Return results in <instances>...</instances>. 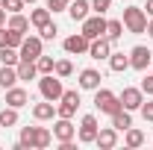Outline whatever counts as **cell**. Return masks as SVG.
Here are the masks:
<instances>
[{
    "label": "cell",
    "mask_w": 153,
    "mask_h": 150,
    "mask_svg": "<svg viewBox=\"0 0 153 150\" xmlns=\"http://www.w3.org/2000/svg\"><path fill=\"white\" fill-rule=\"evenodd\" d=\"M24 3H30V6H33V3H38V0H24Z\"/></svg>",
    "instance_id": "cell-42"
},
{
    "label": "cell",
    "mask_w": 153,
    "mask_h": 150,
    "mask_svg": "<svg viewBox=\"0 0 153 150\" xmlns=\"http://www.w3.org/2000/svg\"><path fill=\"white\" fill-rule=\"evenodd\" d=\"M112 127H115L118 132L130 130V127H133V118H130V109H118V112L112 115Z\"/></svg>",
    "instance_id": "cell-20"
},
{
    "label": "cell",
    "mask_w": 153,
    "mask_h": 150,
    "mask_svg": "<svg viewBox=\"0 0 153 150\" xmlns=\"http://www.w3.org/2000/svg\"><path fill=\"white\" fill-rule=\"evenodd\" d=\"M97 118L94 115H82V121H79V132H76V138H79V144H94L97 138Z\"/></svg>",
    "instance_id": "cell-6"
},
{
    "label": "cell",
    "mask_w": 153,
    "mask_h": 150,
    "mask_svg": "<svg viewBox=\"0 0 153 150\" xmlns=\"http://www.w3.org/2000/svg\"><path fill=\"white\" fill-rule=\"evenodd\" d=\"M150 68H153V62H150Z\"/></svg>",
    "instance_id": "cell-43"
},
{
    "label": "cell",
    "mask_w": 153,
    "mask_h": 150,
    "mask_svg": "<svg viewBox=\"0 0 153 150\" xmlns=\"http://www.w3.org/2000/svg\"><path fill=\"white\" fill-rule=\"evenodd\" d=\"M0 62H3V65H18L21 56H18L15 47H0Z\"/></svg>",
    "instance_id": "cell-29"
},
{
    "label": "cell",
    "mask_w": 153,
    "mask_h": 150,
    "mask_svg": "<svg viewBox=\"0 0 153 150\" xmlns=\"http://www.w3.org/2000/svg\"><path fill=\"white\" fill-rule=\"evenodd\" d=\"M33 24H30V18H24L21 12H15V15H9V30H18V33H27Z\"/></svg>",
    "instance_id": "cell-27"
},
{
    "label": "cell",
    "mask_w": 153,
    "mask_h": 150,
    "mask_svg": "<svg viewBox=\"0 0 153 150\" xmlns=\"http://www.w3.org/2000/svg\"><path fill=\"white\" fill-rule=\"evenodd\" d=\"M56 33H59V27L53 24V21H47V24H44V27L38 30V36H41V41H53V38H56Z\"/></svg>",
    "instance_id": "cell-31"
},
{
    "label": "cell",
    "mask_w": 153,
    "mask_h": 150,
    "mask_svg": "<svg viewBox=\"0 0 153 150\" xmlns=\"http://www.w3.org/2000/svg\"><path fill=\"white\" fill-rule=\"evenodd\" d=\"M6 106H15V109H21V106H27L30 103V94H27V88H18V85H12V88H6V100H3Z\"/></svg>",
    "instance_id": "cell-15"
},
{
    "label": "cell",
    "mask_w": 153,
    "mask_h": 150,
    "mask_svg": "<svg viewBox=\"0 0 153 150\" xmlns=\"http://www.w3.org/2000/svg\"><path fill=\"white\" fill-rule=\"evenodd\" d=\"M121 36H124V21H106V38L115 44Z\"/></svg>",
    "instance_id": "cell-26"
},
{
    "label": "cell",
    "mask_w": 153,
    "mask_h": 150,
    "mask_svg": "<svg viewBox=\"0 0 153 150\" xmlns=\"http://www.w3.org/2000/svg\"><path fill=\"white\" fill-rule=\"evenodd\" d=\"M15 124H18V109H15V106H3V109H0V127L9 130V127H15Z\"/></svg>",
    "instance_id": "cell-25"
},
{
    "label": "cell",
    "mask_w": 153,
    "mask_h": 150,
    "mask_svg": "<svg viewBox=\"0 0 153 150\" xmlns=\"http://www.w3.org/2000/svg\"><path fill=\"white\" fill-rule=\"evenodd\" d=\"M38 91H41V97L44 100H53V103H59V97H62V76H53V74H41V79H38Z\"/></svg>",
    "instance_id": "cell-3"
},
{
    "label": "cell",
    "mask_w": 153,
    "mask_h": 150,
    "mask_svg": "<svg viewBox=\"0 0 153 150\" xmlns=\"http://www.w3.org/2000/svg\"><path fill=\"white\" fill-rule=\"evenodd\" d=\"M124 144H127V147H141V144H144V132L135 130V127L124 130Z\"/></svg>",
    "instance_id": "cell-22"
},
{
    "label": "cell",
    "mask_w": 153,
    "mask_h": 150,
    "mask_svg": "<svg viewBox=\"0 0 153 150\" xmlns=\"http://www.w3.org/2000/svg\"><path fill=\"white\" fill-rule=\"evenodd\" d=\"M62 47H65L68 56H82V53H88V38L82 36V33H76V36H68V38H65Z\"/></svg>",
    "instance_id": "cell-9"
},
{
    "label": "cell",
    "mask_w": 153,
    "mask_h": 150,
    "mask_svg": "<svg viewBox=\"0 0 153 150\" xmlns=\"http://www.w3.org/2000/svg\"><path fill=\"white\" fill-rule=\"evenodd\" d=\"M15 82H18L15 65H0V88H12Z\"/></svg>",
    "instance_id": "cell-19"
},
{
    "label": "cell",
    "mask_w": 153,
    "mask_h": 150,
    "mask_svg": "<svg viewBox=\"0 0 153 150\" xmlns=\"http://www.w3.org/2000/svg\"><path fill=\"white\" fill-rule=\"evenodd\" d=\"M109 68H112L115 74L127 71V68H130V56H127V53H109Z\"/></svg>",
    "instance_id": "cell-21"
},
{
    "label": "cell",
    "mask_w": 153,
    "mask_h": 150,
    "mask_svg": "<svg viewBox=\"0 0 153 150\" xmlns=\"http://www.w3.org/2000/svg\"><path fill=\"white\" fill-rule=\"evenodd\" d=\"M50 141H53V132L47 130V127H36V130H33V150L50 147Z\"/></svg>",
    "instance_id": "cell-18"
},
{
    "label": "cell",
    "mask_w": 153,
    "mask_h": 150,
    "mask_svg": "<svg viewBox=\"0 0 153 150\" xmlns=\"http://www.w3.org/2000/svg\"><path fill=\"white\" fill-rule=\"evenodd\" d=\"M3 24H6V9L0 6V27H3Z\"/></svg>",
    "instance_id": "cell-40"
},
{
    "label": "cell",
    "mask_w": 153,
    "mask_h": 150,
    "mask_svg": "<svg viewBox=\"0 0 153 150\" xmlns=\"http://www.w3.org/2000/svg\"><path fill=\"white\" fill-rule=\"evenodd\" d=\"M41 36H30V38H24V44L18 47V56L21 62H36L38 56H41Z\"/></svg>",
    "instance_id": "cell-5"
},
{
    "label": "cell",
    "mask_w": 153,
    "mask_h": 150,
    "mask_svg": "<svg viewBox=\"0 0 153 150\" xmlns=\"http://www.w3.org/2000/svg\"><path fill=\"white\" fill-rule=\"evenodd\" d=\"M68 6H71V0H47L50 12H68Z\"/></svg>",
    "instance_id": "cell-35"
},
{
    "label": "cell",
    "mask_w": 153,
    "mask_h": 150,
    "mask_svg": "<svg viewBox=\"0 0 153 150\" xmlns=\"http://www.w3.org/2000/svg\"><path fill=\"white\" fill-rule=\"evenodd\" d=\"M138 88H141V91L147 94V97H153V74H150V76H144V79H141V85H138Z\"/></svg>",
    "instance_id": "cell-37"
},
{
    "label": "cell",
    "mask_w": 153,
    "mask_h": 150,
    "mask_svg": "<svg viewBox=\"0 0 153 150\" xmlns=\"http://www.w3.org/2000/svg\"><path fill=\"white\" fill-rule=\"evenodd\" d=\"M147 36L153 38V21H147Z\"/></svg>",
    "instance_id": "cell-41"
},
{
    "label": "cell",
    "mask_w": 153,
    "mask_h": 150,
    "mask_svg": "<svg viewBox=\"0 0 153 150\" xmlns=\"http://www.w3.org/2000/svg\"><path fill=\"white\" fill-rule=\"evenodd\" d=\"M24 33H18V30H9V27H6V47H15V50H18L21 44H24Z\"/></svg>",
    "instance_id": "cell-30"
},
{
    "label": "cell",
    "mask_w": 153,
    "mask_h": 150,
    "mask_svg": "<svg viewBox=\"0 0 153 150\" xmlns=\"http://www.w3.org/2000/svg\"><path fill=\"white\" fill-rule=\"evenodd\" d=\"M138 112H141L144 121H150V124H153V100H144V103L138 106Z\"/></svg>",
    "instance_id": "cell-36"
},
{
    "label": "cell",
    "mask_w": 153,
    "mask_h": 150,
    "mask_svg": "<svg viewBox=\"0 0 153 150\" xmlns=\"http://www.w3.org/2000/svg\"><path fill=\"white\" fill-rule=\"evenodd\" d=\"M0 47H6V27H0Z\"/></svg>",
    "instance_id": "cell-38"
},
{
    "label": "cell",
    "mask_w": 153,
    "mask_h": 150,
    "mask_svg": "<svg viewBox=\"0 0 153 150\" xmlns=\"http://www.w3.org/2000/svg\"><path fill=\"white\" fill-rule=\"evenodd\" d=\"M144 12H147V15L153 18V0H147V3H144Z\"/></svg>",
    "instance_id": "cell-39"
},
{
    "label": "cell",
    "mask_w": 153,
    "mask_h": 150,
    "mask_svg": "<svg viewBox=\"0 0 153 150\" xmlns=\"http://www.w3.org/2000/svg\"><path fill=\"white\" fill-rule=\"evenodd\" d=\"M36 68H38V74H53V68H56V62H53V56H41L36 59Z\"/></svg>",
    "instance_id": "cell-28"
},
{
    "label": "cell",
    "mask_w": 153,
    "mask_h": 150,
    "mask_svg": "<svg viewBox=\"0 0 153 150\" xmlns=\"http://www.w3.org/2000/svg\"><path fill=\"white\" fill-rule=\"evenodd\" d=\"M53 138H56L59 144L74 141V138H76V127L71 124V118H59L56 124H53Z\"/></svg>",
    "instance_id": "cell-8"
},
{
    "label": "cell",
    "mask_w": 153,
    "mask_h": 150,
    "mask_svg": "<svg viewBox=\"0 0 153 150\" xmlns=\"http://www.w3.org/2000/svg\"><path fill=\"white\" fill-rule=\"evenodd\" d=\"M124 27H127V33H133V36L147 33V12H144L141 6H127V9H124Z\"/></svg>",
    "instance_id": "cell-1"
},
{
    "label": "cell",
    "mask_w": 153,
    "mask_h": 150,
    "mask_svg": "<svg viewBox=\"0 0 153 150\" xmlns=\"http://www.w3.org/2000/svg\"><path fill=\"white\" fill-rule=\"evenodd\" d=\"M88 12H91V3H88V0H71V6H68L71 21H79V24L88 18Z\"/></svg>",
    "instance_id": "cell-16"
},
{
    "label": "cell",
    "mask_w": 153,
    "mask_h": 150,
    "mask_svg": "<svg viewBox=\"0 0 153 150\" xmlns=\"http://www.w3.org/2000/svg\"><path fill=\"white\" fill-rule=\"evenodd\" d=\"M15 71H18V79H36V76H38L36 62H18Z\"/></svg>",
    "instance_id": "cell-24"
},
{
    "label": "cell",
    "mask_w": 153,
    "mask_h": 150,
    "mask_svg": "<svg viewBox=\"0 0 153 150\" xmlns=\"http://www.w3.org/2000/svg\"><path fill=\"white\" fill-rule=\"evenodd\" d=\"M109 53H112V41H109L106 36L91 38V41H88V56H91V59L100 62V59H109Z\"/></svg>",
    "instance_id": "cell-11"
},
{
    "label": "cell",
    "mask_w": 153,
    "mask_h": 150,
    "mask_svg": "<svg viewBox=\"0 0 153 150\" xmlns=\"http://www.w3.org/2000/svg\"><path fill=\"white\" fill-rule=\"evenodd\" d=\"M100 71L97 68H85V71H79V88H85V91H94L100 88Z\"/></svg>",
    "instance_id": "cell-14"
},
{
    "label": "cell",
    "mask_w": 153,
    "mask_h": 150,
    "mask_svg": "<svg viewBox=\"0 0 153 150\" xmlns=\"http://www.w3.org/2000/svg\"><path fill=\"white\" fill-rule=\"evenodd\" d=\"M76 109H79V91H62L59 106H56V115L59 118H74Z\"/></svg>",
    "instance_id": "cell-4"
},
{
    "label": "cell",
    "mask_w": 153,
    "mask_h": 150,
    "mask_svg": "<svg viewBox=\"0 0 153 150\" xmlns=\"http://www.w3.org/2000/svg\"><path fill=\"white\" fill-rule=\"evenodd\" d=\"M0 6L6 9V15H15V12H21V9L27 6V3H24V0H0Z\"/></svg>",
    "instance_id": "cell-33"
},
{
    "label": "cell",
    "mask_w": 153,
    "mask_h": 150,
    "mask_svg": "<svg viewBox=\"0 0 153 150\" xmlns=\"http://www.w3.org/2000/svg\"><path fill=\"white\" fill-rule=\"evenodd\" d=\"M94 144L100 150H112L115 144H118V130H115V127H103V130H97Z\"/></svg>",
    "instance_id": "cell-13"
},
{
    "label": "cell",
    "mask_w": 153,
    "mask_h": 150,
    "mask_svg": "<svg viewBox=\"0 0 153 150\" xmlns=\"http://www.w3.org/2000/svg\"><path fill=\"white\" fill-rule=\"evenodd\" d=\"M150 62H153V53L147 50V47H133L130 50V68H135V71H147L150 68Z\"/></svg>",
    "instance_id": "cell-10"
},
{
    "label": "cell",
    "mask_w": 153,
    "mask_h": 150,
    "mask_svg": "<svg viewBox=\"0 0 153 150\" xmlns=\"http://www.w3.org/2000/svg\"><path fill=\"white\" fill-rule=\"evenodd\" d=\"M50 15H53V12H50L47 6H44V9H33V12H30V24H33L36 30H41V27L50 21Z\"/></svg>",
    "instance_id": "cell-23"
},
{
    "label": "cell",
    "mask_w": 153,
    "mask_h": 150,
    "mask_svg": "<svg viewBox=\"0 0 153 150\" xmlns=\"http://www.w3.org/2000/svg\"><path fill=\"white\" fill-rule=\"evenodd\" d=\"M109 6H112V0H91V12H97V15H106Z\"/></svg>",
    "instance_id": "cell-34"
},
{
    "label": "cell",
    "mask_w": 153,
    "mask_h": 150,
    "mask_svg": "<svg viewBox=\"0 0 153 150\" xmlns=\"http://www.w3.org/2000/svg\"><path fill=\"white\" fill-rule=\"evenodd\" d=\"M82 36L88 38V41H91V38L106 36V18H103V15H97V12H94V18L88 15V18L82 21Z\"/></svg>",
    "instance_id": "cell-7"
},
{
    "label": "cell",
    "mask_w": 153,
    "mask_h": 150,
    "mask_svg": "<svg viewBox=\"0 0 153 150\" xmlns=\"http://www.w3.org/2000/svg\"><path fill=\"white\" fill-rule=\"evenodd\" d=\"M118 97H121V106H124V109H130V112H135V109L144 103V91H141V88H133V85H130V88H124Z\"/></svg>",
    "instance_id": "cell-12"
},
{
    "label": "cell",
    "mask_w": 153,
    "mask_h": 150,
    "mask_svg": "<svg viewBox=\"0 0 153 150\" xmlns=\"http://www.w3.org/2000/svg\"><path fill=\"white\" fill-rule=\"evenodd\" d=\"M53 115H56V103L53 100H44V103L33 106V118L36 121H53Z\"/></svg>",
    "instance_id": "cell-17"
},
{
    "label": "cell",
    "mask_w": 153,
    "mask_h": 150,
    "mask_svg": "<svg viewBox=\"0 0 153 150\" xmlns=\"http://www.w3.org/2000/svg\"><path fill=\"white\" fill-rule=\"evenodd\" d=\"M53 74L65 79V76H71V74H74V65H71L68 59H59V62H56V68H53Z\"/></svg>",
    "instance_id": "cell-32"
},
{
    "label": "cell",
    "mask_w": 153,
    "mask_h": 150,
    "mask_svg": "<svg viewBox=\"0 0 153 150\" xmlns=\"http://www.w3.org/2000/svg\"><path fill=\"white\" fill-rule=\"evenodd\" d=\"M94 106H97V112L109 115V118H112L118 109H124V106H121V97L115 91H109V88H94Z\"/></svg>",
    "instance_id": "cell-2"
}]
</instances>
